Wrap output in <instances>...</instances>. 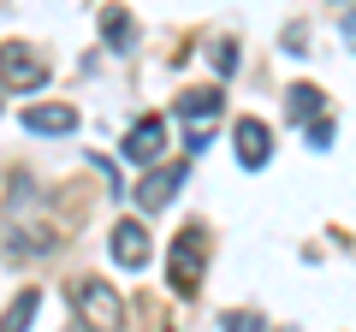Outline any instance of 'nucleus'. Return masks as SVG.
Masks as SVG:
<instances>
[{
    "label": "nucleus",
    "instance_id": "f257e3e1",
    "mask_svg": "<svg viewBox=\"0 0 356 332\" xmlns=\"http://www.w3.org/2000/svg\"><path fill=\"white\" fill-rule=\"evenodd\" d=\"M72 303H77V315H83L89 332H119L125 326V303L102 279H72Z\"/></svg>",
    "mask_w": 356,
    "mask_h": 332
},
{
    "label": "nucleus",
    "instance_id": "f03ea898",
    "mask_svg": "<svg viewBox=\"0 0 356 332\" xmlns=\"http://www.w3.org/2000/svg\"><path fill=\"white\" fill-rule=\"evenodd\" d=\"M0 83L6 90H42L48 83V53H36L30 42H0Z\"/></svg>",
    "mask_w": 356,
    "mask_h": 332
},
{
    "label": "nucleus",
    "instance_id": "7ed1b4c3",
    "mask_svg": "<svg viewBox=\"0 0 356 332\" xmlns=\"http://www.w3.org/2000/svg\"><path fill=\"white\" fill-rule=\"evenodd\" d=\"M202 249H208V238H202L196 226L178 231V243H172V267H166V279H172L178 297H191L196 285H202Z\"/></svg>",
    "mask_w": 356,
    "mask_h": 332
},
{
    "label": "nucleus",
    "instance_id": "20e7f679",
    "mask_svg": "<svg viewBox=\"0 0 356 332\" xmlns=\"http://www.w3.org/2000/svg\"><path fill=\"white\" fill-rule=\"evenodd\" d=\"M184 172H191V166H154L149 179L137 184V208H143V214H161V208H166V202L178 196V184H184Z\"/></svg>",
    "mask_w": 356,
    "mask_h": 332
},
{
    "label": "nucleus",
    "instance_id": "39448f33",
    "mask_svg": "<svg viewBox=\"0 0 356 332\" xmlns=\"http://www.w3.org/2000/svg\"><path fill=\"white\" fill-rule=\"evenodd\" d=\"M161 142H166V125H161L154 113H143L137 125L125 131V142H119V149H125V160H131V166H149L154 154H161Z\"/></svg>",
    "mask_w": 356,
    "mask_h": 332
},
{
    "label": "nucleus",
    "instance_id": "423d86ee",
    "mask_svg": "<svg viewBox=\"0 0 356 332\" xmlns=\"http://www.w3.org/2000/svg\"><path fill=\"white\" fill-rule=\"evenodd\" d=\"M149 256H154V249H149V231H143V219H119V226H113V261L137 273V267H149Z\"/></svg>",
    "mask_w": 356,
    "mask_h": 332
},
{
    "label": "nucleus",
    "instance_id": "0eeeda50",
    "mask_svg": "<svg viewBox=\"0 0 356 332\" xmlns=\"http://www.w3.org/2000/svg\"><path fill=\"white\" fill-rule=\"evenodd\" d=\"M232 142H238V166H243V172H261L267 154H273V137H267L261 119H238V137H232Z\"/></svg>",
    "mask_w": 356,
    "mask_h": 332
},
{
    "label": "nucleus",
    "instance_id": "6e6552de",
    "mask_svg": "<svg viewBox=\"0 0 356 332\" xmlns=\"http://www.w3.org/2000/svg\"><path fill=\"white\" fill-rule=\"evenodd\" d=\"M24 131H36V137H65V131H77V113H72L65 101L30 107V113H24Z\"/></svg>",
    "mask_w": 356,
    "mask_h": 332
},
{
    "label": "nucleus",
    "instance_id": "1a4fd4ad",
    "mask_svg": "<svg viewBox=\"0 0 356 332\" xmlns=\"http://www.w3.org/2000/svg\"><path fill=\"white\" fill-rule=\"evenodd\" d=\"M220 101H226V95H220V90H184V95H178V101H172V113L184 119V125H196V131H202L208 119L220 113Z\"/></svg>",
    "mask_w": 356,
    "mask_h": 332
},
{
    "label": "nucleus",
    "instance_id": "9d476101",
    "mask_svg": "<svg viewBox=\"0 0 356 332\" xmlns=\"http://www.w3.org/2000/svg\"><path fill=\"white\" fill-rule=\"evenodd\" d=\"M321 107H327V101H321L315 83H291V95H285V119H291V125H315Z\"/></svg>",
    "mask_w": 356,
    "mask_h": 332
},
{
    "label": "nucleus",
    "instance_id": "9b49d317",
    "mask_svg": "<svg viewBox=\"0 0 356 332\" xmlns=\"http://www.w3.org/2000/svg\"><path fill=\"white\" fill-rule=\"evenodd\" d=\"M36 303H42V291H18V297H13V308L0 315V332H30V320H36Z\"/></svg>",
    "mask_w": 356,
    "mask_h": 332
},
{
    "label": "nucleus",
    "instance_id": "f8f14e48",
    "mask_svg": "<svg viewBox=\"0 0 356 332\" xmlns=\"http://www.w3.org/2000/svg\"><path fill=\"white\" fill-rule=\"evenodd\" d=\"M102 36L113 42V48H131V13H119V6H107V13H102Z\"/></svg>",
    "mask_w": 356,
    "mask_h": 332
},
{
    "label": "nucleus",
    "instance_id": "ddd939ff",
    "mask_svg": "<svg viewBox=\"0 0 356 332\" xmlns=\"http://www.w3.org/2000/svg\"><path fill=\"white\" fill-rule=\"evenodd\" d=\"M208 60H214L220 72H238V48H232V42H214V48H208Z\"/></svg>",
    "mask_w": 356,
    "mask_h": 332
},
{
    "label": "nucleus",
    "instance_id": "4468645a",
    "mask_svg": "<svg viewBox=\"0 0 356 332\" xmlns=\"http://www.w3.org/2000/svg\"><path fill=\"white\" fill-rule=\"evenodd\" d=\"M309 142H315V149H327V142H332V119H315V125H309Z\"/></svg>",
    "mask_w": 356,
    "mask_h": 332
},
{
    "label": "nucleus",
    "instance_id": "2eb2a0df",
    "mask_svg": "<svg viewBox=\"0 0 356 332\" xmlns=\"http://www.w3.org/2000/svg\"><path fill=\"white\" fill-rule=\"evenodd\" d=\"M226 332H261V320L255 315H226Z\"/></svg>",
    "mask_w": 356,
    "mask_h": 332
},
{
    "label": "nucleus",
    "instance_id": "dca6fc26",
    "mask_svg": "<svg viewBox=\"0 0 356 332\" xmlns=\"http://www.w3.org/2000/svg\"><path fill=\"white\" fill-rule=\"evenodd\" d=\"M344 42L356 48V13H344Z\"/></svg>",
    "mask_w": 356,
    "mask_h": 332
}]
</instances>
